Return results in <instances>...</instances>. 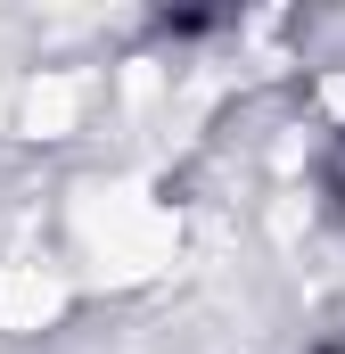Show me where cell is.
Returning <instances> with one entry per match:
<instances>
[{
  "instance_id": "obj_1",
  "label": "cell",
  "mask_w": 345,
  "mask_h": 354,
  "mask_svg": "<svg viewBox=\"0 0 345 354\" xmlns=\"http://www.w3.org/2000/svg\"><path fill=\"white\" fill-rule=\"evenodd\" d=\"M321 354H345V346H321Z\"/></svg>"
}]
</instances>
